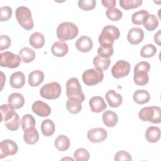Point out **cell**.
Masks as SVG:
<instances>
[{
  "instance_id": "cell-39",
  "label": "cell",
  "mask_w": 161,
  "mask_h": 161,
  "mask_svg": "<svg viewBox=\"0 0 161 161\" xmlns=\"http://www.w3.org/2000/svg\"><path fill=\"white\" fill-rule=\"evenodd\" d=\"M74 157L76 161H87L89 159L90 155L86 149L80 148L75 151Z\"/></svg>"
},
{
  "instance_id": "cell-36",
  "label": "cell",
  "mask_w": 161,
  "mask_h": 161,
  "mask_svg": "<svg viewBox=\"0 0 161 161\" xmlns=\"http://www.w3.org/2000/svg\"><path fill=\"white\" fill-rule=\"evenodd\" d=\"M158 25V19L155 14H149L148 18L144 23V27L148 31H153Z\"/></svg>"
},
{
  "instance_id": "cell-42",
  "label": "cell",
  "mask_w": 161,
  "mask_h": 161,
  "mask_svg": "<svg viewBox=\"0 0 161 161\" xmlns=\"http://www.w3.org/2000/svg\"><path fill=\"white\" fill-rule=\"evenodd\" d=\"M12 15V9L8 6H3L0 8V20L4 21L8 20Z\"/></svg>"
},
{
  "instance_id": "cell-12",
  "label": "cell",
  "mask_w": 161,
  "mask_h": 161,
  "mask_svg": "<svg viewBox=\"0 0 161 161\" xmlns=\"http://www.w3.org/2000/svg\"><path fill=\"white\" fill-rule=\"evenodd\" d=\"M108 136L107 131L103 128H95L88 131L87 136L92 143H100L104 141Z\"/></svg>"
},
{
  "instance_id": "cell-15",
  "label": "cell",
  "mask_w": 161,
  "mask_h": 161,
  "mask_svg": "<svg viewBox=\"0 0 161 161\" xmlns=\"http://www.w3.org/2000/svg\"><path fill=\"white\" fill-rule=\"evenodd\" d=\"M89 104L91 111L94 113H101L106 109L107 105L104 99L101 96H94L89 100Z\"/></svg>"
},
{
  "instance_id": "cell-31",
  "label": "cell",
  "mask_w": 161,
  "mask_h": 161,
  "mask_svg": "<svg viewBox=\"0 0 161 161\" xmlns=\"http://www.w3.org/2000/svg\"><path fill=\"white\" fill-rule=\"evenodd\" d=\"M55 147L60 151H65L70 147L69 138L64 135H58L55 140Z\"/></svg>"
},
{
  "instance_id": "cell-8",
  "label": "cell",
  "mask_w": 161,
  "mask_h": 161,
  "mask_svg": "<svg viewBox=\"0 0 161 161\" xmlns=\"http://www.w3.org/2000/svg\"><path fill=\"white\" fill-rule=\"evenodd\" d=\"M82 80L87 86H94L101 82L104 78L102 70L96 68L89 69L85 70L82 74Z\"/></svg>"
},
{
  "instance_id": "cell-21",
  "label": "cell",
  "mask_w": 161,
  "mask_h": 161,
  "mask_svg": "<svg viewBox=\"0 0 161 161\" xmlns=\"http://www.w3.org/2000/svg\"><path fill=\"white\" fill-rule=\"evenodd\" d=\"M23 139L25 142L30 145L36 143L39 139V134L35 127H31L24 130Z\"/></svg>"
},
{
  "instance_id": "cell-24",
  "label": "cell",
  "mask_w": 161,
  "mask_h": 161,
  "mask_svg": "<svg viewBox=\"0 0 161 161\" xmlns=\"http://www.w3.org/2000/svg\"><path fill=\"white\" fill-rule=\"evenodd\" d=\"M44 80V74L40 70H36L30 73L28 75V84L31 87L38 86Z\"/></svg>"
},
{
  "instance_id": "cell-44",
  "label": "cell",
  "mask_w": 161,
  "mask_h": 161,
  "mask_svg": "<svg viewBox=\"0 0 161 161\" xmlns=\"http://www.w3.org/2000/svg\"><path fill=\"white\" fill-rule=\"evenodd\" d=\"M114 160L116 161L120 160H132V158L129 153L125 150H120L116 153L114 155Z\"/></svg>"
},
{
  "instance_id": "cell-45",
  "label": "cell",
  "mask_w": 161,
  "mask_h": 161,
  "mask_svg": "<svg viewBox=\"0 0 161 161\" xmlns=\"http://www.w3.org/2000/svg\"><path fill=\"white\" fill-rule=\"evenodd\" d=\"M11 43V38L5 35H1L0 37V50H4L8 48Z\"/></svg>"
},
{
  "instance_id": "cell-27",
  "label": "cell",
  "mask_w": 161,
  "mask_h": 161,
  "mask_svg": "<svg viewBox=\"0 0 161 161\" xmlns=\"http://www.w3.org/2000/svg\"><path fill=\"white\" fill-rule=\"evenodd\" d=\"M134 101L138 104H143L148 103L150 99L149 92L143 89H138L136 91L133 96Z\"/></svg>"
},
{
  "instance_id": "cell-46",
  "label": "cell",
  "mask_w": 161,
  "mask_h": 161,
  "mask_svg": "<svg viewBox=\"0 0 161 161\" xmlns=\"http://www.w3.org/2000/svg\"><path fill=\"white\" fill-rule=\"evenodd\" d=\"M101 2L103 6L108 9L113 8L116 5V1L114 0H103Z\"/></svg>"
},
{
  "instance_id": "cell-35",
  "label": "cell",
  "mask_w": 161,
  "mask_h": 161,
  "mask_svg": "<svg viewBox=\"0 0 161 161\" xmlns=\"http://www.w3.org/2000/svg\"><path fill=\"white\" fill-rule=\"evenodd\" d=\"M157 52V48L153 44L144 45L140 50V55L143 58L152 57Z\"/></svg>"
},
{
  "instance_id": "cell-41",
  "label": "cell",
  "mask_w": 161,
  "mask_h": 161,
  "mask_svg": "<svg viewBox=\"0 0 161 161\" xmlns=\"http://www.w3.org/2000/svg\"><path fill=\"white\" fill-rule=\"evenodd\" d=\"M96 5L95 0H79L78 1V6L84 11H91L96 7Z\"/></svg>"
},
{
  "instance_id": "cell-1",
  "label": "cell",
  "mask_w": 161,
  "mask_h": 161,
  "mask_svg": "<svg viewBox=\"0 0 161 161\" xmlns=\"http://www.w3.org/2000/svg\"><path fill=\"white\" fill-rule=\"evenodd\" d=\"M119 36L120 32L116 26L114 25L105 26L98 38L100 47L103 48L112 47L114 40L118 39Z\"/></svg>"
},
{
  "instance_id": "cell-20",
  "label": "cell",
  "mask_w": 161,
  "mask_h": 161,
  "mask_svg": "<svg viewBox=\"0 0 161 161\" xmlns=\"http://www.w3.org/2000/svg\"><path fill=\"white\" fill-rule=\"evenodd\" d=\"M145 136L148 142L156 143L160 140V130L157 126H150L147 129Z\"/></svg>"
},
{
  "instance_id": "cell-7",
  "label": "cell",
  "mask_w": 161,
  "mask_h": 161,
  "mask_svg": "<svg viewBox=\"0 0 161 161\" xmlns=\"http://www.w3.org/2000/svg\"><path fill=\"white\" fill-rule=\"evenodd\" d=\"M61 94V86L57 82H52L45 84L40 90V96L47 99H57Z\"/></svg>"
},
{
  "instance_id": "cell-29",
  "label": "cell",
  "mask_w": 161,
  "mask_h": 161,
  "mask_svg": "<svg viewBox=\"0 0 161 161\" xmlns=\"http://www.w3.org/2000/svg\"><path fill=\"white\" fill-rule=\"evenodd\" d=\"M19 55L24 63H30L35 58V51L29 47H23L19 51Z\"/></svg>"
},
{
  "instance_id": "cell-22",
  "label": "cell",
  "mask_w": 161,
  "mask_h": 161,
  "mask_svg": "<svg viewBox=\"0 0 161 161\" xmlns=\"http://www.w3.org/2000/svg\"><path fill=\"white\" fill-rule=\"evenodd\" d=\"M8 102L14 109H17L21 108L25 104V99L21 94L14 92L9 96Z\"/></svg>"
},
{
  "instance_id": "cell-19",
  "label": "cell",
  "mask_w": 161,
  "mask_h": 161,
  "mask_svg": "<svg viewBox=\"0 0 161 161\" xmlns=\"http://www.w3.org/2000/svg\"><path fill=\"white\" fill-rule=\"evenodd\" d=\"M25 83V75L21 72L18 71L11 74L9 79L10 86L16 89H20L23 87Z\"/></svg>"
},
{
  "instance_id": "cell-9",
  "label": "cell",
  "mask_w": 161,
  "mask_h": 161,
  "mask_svg": "<svg viewBox=\"0 0 161 161\" xmlns=\"http://www.w3.org/2000/svg\"><path fill=\"white\" fill-rule=\"evenodd\" d=\"M0 65L3 67H8L14 69L18 67L21 59L19 55L14 54L11 52H5L1 53Z\"/></svg>"
},
{
  "instance_id": "cell-23",
  "label": "cell",
  "mask_w": 161,
  "mask_h": 161,
  "mask_svg": "<svg viewBox=\"0 0 161 161\" xmlns=\"http://www.w3.org/2000/svg\"><path fill=\"white\" fill-rule=\"evenodd\" d=\"M66 108L70 113L77 114L82 109V101L75 97H69L66 103Z\"/></svg>"
},
{
  "instance_id": "cell-33",
  "label": "cell",
  "mask_w": 161,
  "mask_h": 161,
  "mask_svg": "<svg viewBox=\"0 0 161 161\" xmlns=\"http://www.w3.org/2000/svg\"><path fill=\"white\" fill-rule=\"evenodd\" d=\"M14 109L9 104H2L0 108L1 113V121L6 122L11 119L16 113L14 112Z\"/></svg>"
},
{
  "instance_id": "cell-6",
  "label": "cell",
  "mask_w": 161,
  "mask_h": 161,
  "mask_svg": "<svg viewBox=\"0 0 161 161\" xmlns=\"http://www.w3.org/2000/svg\"><path fill=\"white\" fill-rule=\"evenodd\" d=\"M66 94L68 97H75L79 99L82 102L85 99V96L82 91L81 86L78 79L70 78L66 83Z\"/></svg>"
},
{
  "instance_id": "cell-38",
  "label": "cell",
  "mask_w": 161,
  "mask_h": 161,
  "mask_svg": "<svg viewBox=\"0 0 161 161\" xmlns=\"http://www.w3.org/2000/svg\"><path fill=\"white\" fill-rule=\"evenodd\" d=\"M6 127L10 131H16L18 129L20 125V119L18 113H15L13 117L5 122Z\"/></svg>"
},
{
  "instance_id": "cell-25",
  "label": "cell",
  "mask_w": 161,
  "mask_h": 161,
  "mask_svg": "<svg viewBox=\"0 0 161 161\" xmlns=\"http://www.w3.org/2000/svg\"><path fill=\"white\" fill-rule=\"evenodd\" d=\"M103 121L106 126L114 127L118 123V118L114 112L108 110L103 114Z\"/></svg>"
},
{
  "instance_id": "cell-18",
  "label": "cell",
  "mask_w": 161,
  "mask_h": 161,
  "mask_svg": "<svg viewBox=\"0 0 161 161\" xmlns=\"http://www.w3.org/2000/svg\"><path fill=\"white\" fill-rule=\"evenodd\" d=\"M51 51L52 54L55 57H62L68 53L69 47L66 43L62 41H58L52 45Z\"/></svg>"
},
{
  "instance_id": "cell-10",
  "label": "cell",
  "mask_w": 161,
  "mask_h": 161,
  "mask_svg": "<svg viewBox=\"0 0 161 161\" xmlns=\"http://www.w3.org/2000/svg\"><path fill=\"white\" fill-rule=\"evenodd\" d=\"M131 65L127 61L120 60L117 61L111 69L112 75L116 79H120L128 75L130 71Z\"/></svg>"
},
{
  "instance_id": "cell-47",
  "label": "cell",
  "mask_w": 161,
  "mask_h": 161,
  "mask_svg": "<svg viewBox=\"0 0 161 161\" xmlns=\"http://www.w3.org/2000/svg\"><path fill=\"white\" fill-rule=\"evenodd\" d=\"M160 31L161 30H159L154 35V40H155V42L158 44V46H160L161 45V43H160Z\"/></svg>"
},
{
  "instance_id": "cell-26",
  "label": "cell",
  "mask_w": 161,
  "mask_h": 161,
  "mask_svg": "<svg viewBox=\"0 0 161 161\" xmlns=\"http://www.w3.org/2000/svg\"><path fill=\"white\" fill-rule=\"evenodd\" d=\"M29 43L31 47L35 48H40L45 44V38L42 33L35 32L32 33L29 38Z\"/></svg>"
},
{
  "instance_id": "cell-5",
  "label": "cell",
  "mask_w": 161,
  "mask_h": 161,
  "mask_svg": "<svg viewBox=\"0 0 161 161\" xmlns=\"http://www.w3.org/2000/svg\"><path fill=\"white\" fill-rule=\"evenodd\" d=\"M16 18L18 23L26 30H31L34 26L31 11L26 6H19L16 9Z\"/></svg>"
},
{
  "instance_id": "cell-4",
  "label": "cell",
  "mask_w": 161,
  "mask_h": 161,
  "mask_svg": "<svg viewBox=\"0 0 161 161\" xmlns=\"http://www.w3.org/2000/svg\"><path fill=\"white\" fill-rule=\"evenodd\" d=\"M138 117L143 121L158 124L161 121V109L158 106L145 107L139 111Z\"/></svg>"
},
{
  "instance_id": "cell-30",
  "label": "cell",
  "mask_w": 161,
  "mask_h": 161,
  "mask_svg": "<svg viewBox=\"0 0 161 161\" xmlns=\"http://www.w3.org/2000/svg\"><path fill=\"white\" fill-rule=\"evenodd\" d=\"M149 14H150L147 11L143 9L135 12L131 16V21L135 25H144L146 20L148 18Z\"/></svg>"
},
{
  "instance_id": "cell-43",
  "label": "cell",
  "mask_w": 161,
  "mask_h": 161,
  "mask_svg": "<svg viewBox=\"0 0 161 161\" xmlns=\"http://www.w3.org/2000/svg\"><path fill=\"white\" fill-rule=\"evenodd\" d=\"M113 52L114 50L113 47L110 48H103L99 47L97 49L98 55L103 58H109L113 55Z\"/></svg>"
},
{
  "instance_id": "cell-3",
  "label": "cell",
  "mask_w": 161,
  "mask_h": 161,
  "mask_svg": "<svg viewBox=\"0 0 161 161\" xmlns=\"http://www.w3.org/2000/svg\"><path fill=\"white\" fill-rule=\"evenodd\" d=\"M150 69V65L148 62L142 61L138 63L134 68L133 80L138 86L146 85L149 80L148 73Z\"/></svg>"
},
{
  "instance_id": "cell-14",
  "label": "cell",
  "mask_w": 161,
  "mask_h": 161,
  "mask_svg": "<svg viewBox=\"0 0 161 161\" xmlns=\"http://www.w3.org/2000/svg\"><path fill=\"white\" fill-rule=\"evenodd\" d=\"M31 108L34 113L41 117L48 116L51 113L50 107L42 101H36L33 103Z\"/></svg>"
},
{
  "instance_id": "cell-16",
  "label": "cell",
  "mask_w": 161,
  "mask_h": 161,
  "mask_svg": "<svg viewBox=\"0 0 161 161\" xmlns=\"http://www.w3.org/2000/svg\"><path fill=\"white\" fill-rule=\"evenodd\" d=\"M75 47L80 52H88L92 48L93 43L90 37L83 35L79 37L76 41Z\"/></svg>"
},
{
  "instance_id": "cell-2",
  "label": "cell",
  "mask_w": 161,
  "mask_h": 161,
  "mask_svg": "<svg viewBox=\"0 0 161 161\" xmlns=\"http://www.w3.org/2000/svg\"><path fill=\"white\" fill-rule=\"evenodd\" d=\"M79 33L77 26L70 22H63L57 28V38L61 41H66L75 38Z\"/></svg>"
},
{
  "instance_id": "cell-37",
  "label": "cell",
  "mask_w": 161,
  "mask_h": 161,
  "mask_svg": "<svg viewBox=\"0 0 161 161\" xmlns=\"http://www.w3.org/2000/svg\"><path fill=\"white\" fill-rule=\"evenodd\" d=\"M35 119L32 115L30 114L23 115L21 120V127L23 130H25L31 127H35Z\"/></svg>"
},
{
  "instance_id": "cell-11",
  "label": "cell",
  "mask_w": 161,
  "mask_h": 161,
  "mask_svg": "<svg viewBox=\"0 0 161 161\" xmlns=\"http://www.w3.org/2000/svg\"><path fill=\"white\" fill-rule=\"evenodd\" d=\"M17 144L11 140H4L0 143V159L13 155L18 152Z\"/></svg>"
},
{
  "instance_id": "cell-13",
  "label": "cell",
  "mask_w": 161,
  "mask_h": 161,
  "mask_svg": "<svg viewBox=\"0 0 161 161\" xmlns=\"http://www.w3.org/2000/svg\"><path fill=\"white\" fill-rule=\"evenodd\" d=\"M144 38L143 30L138 27H133L128 31L127 40L131 45H137L142 42Z\"/></svg>"
},
{
  "instance_id": "cell-40",
  "label": "cell",
  "mask_w": 161,
  "mask_h": 161,
  "mask_svg": "<svg viewBox=\"0 0 161 161\" xmlns=\"http://www.w3.org/2000/svg\"><path fill=\"white\" fill-rule=\"evenodd\" d=\"M106 14L107 18L112 21H118L123 16L122 12L119 9L115 8L108 9L106 12Z\"/></svg>"
},
{
  "instance_id": "cell-32",
  "label": "cell",
  "mask_w": 161,
  "mask_h": 161,
  "mask_svg": "<svg viewBox=\"0 0 161 161\" xmlns=\"http://www.w3.org/2000/svg\"><path fill=\"white\" fill-rule=\"evenodd\" d=\"M111 64V60L109 58H103L99 55L95 57L93 59V65L95 68L100 70H107Z\"/></svg>"
},
{
  "instance_id": "cell-34",
  "label": "cell",
  "mask_w": 161,
  "mask_h": 161,
  "mask_svg": "<svg viewBox=\"0 0 161 161\" xmlns=\"http://www.w3.org/2000/svg\"><path fill=\"white\" fill-rule=\"evenodd\" d=\"M142 0H120L119 1L120 6L126 10L136 8L141 6Z\"/></svg>"
},
{
  "instance_id": "cell-28",
  "label": "cell",
  "mask_w": 161,
  "mask_h": 161,
  "mask_svg": "<svg viewBox=\"0 0 161 161\" xmlns=\"http://www.w3.org/2000/svg\"><path fill=\"white\" fill-rule=\"evenodd\" d=\"M55 130V126L52 120L50 119H45L41 124V131L45 136H52Z\"/></svg>"
},
{
  "instance_id": "cell-17",
  "label": "cell",
  "mask_w": 161,
  "mask_h": 161,
  "mask_svg": "<svg viewBox=\"0 0 161 161\" xmlns=\"http://www.w3.org/2000/svg\"><path fill=\"white\" fill-rule=\"evenodd\" d=\"M106 99L110 107L118 108L123 102V98L121 94L116 92L114 90H109L105 95Z\"/></svg>"
}]
</instances>
